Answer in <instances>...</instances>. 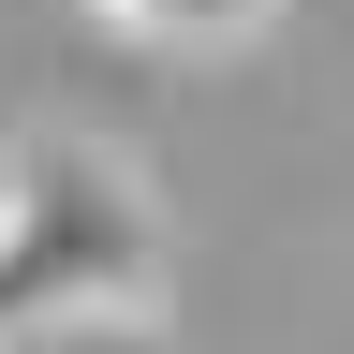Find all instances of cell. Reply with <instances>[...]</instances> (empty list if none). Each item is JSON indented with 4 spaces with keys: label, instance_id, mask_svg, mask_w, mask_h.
<instances>
[{
    "label": "cell",
    "instance_id": "6da1fadb",
    "mask_svg": "<svg viewBox=\"0 0 354 354\" xmlns=\"http://www.w3.org/2000/svg\"><path fill=\"white\" fill-rule=\"evenodd\" d=\"M88 310H162V192L44 118L0 148V354Z\"/></svg>",
    "mask_w": 354,
    "mask_h": 354
},
{
    "label": "cell",
    "instance_id": "7a4b0ae2",
    "mask_svg": "<svg viewBox=\"0 0 354 354\" xmlns=\"http://www.w3.org/2000/svg\"><path fill=\"white\" fill-rule=\"evenodd\" d=\"M118 44H162V59H221V44H251L281 0H88Z\"/></svg>",
    "mask_w": 354,
    "mask_h": 354
},
{
    "label": "cell",
    "instance_id": "3957f363",
    "mask_svg": "<svg viewBox=\"0 0 354 354\" xmlns=\"http://www.w3.org/2000/svg\"><path fill=\"white\" fill-rule=\"evenodd\" d=\"M15 354H177V339H162V310H88V325H44Z\"/></svg>",
    "mask_w": 354,
    "mask_h": 354
}]
</instances>
